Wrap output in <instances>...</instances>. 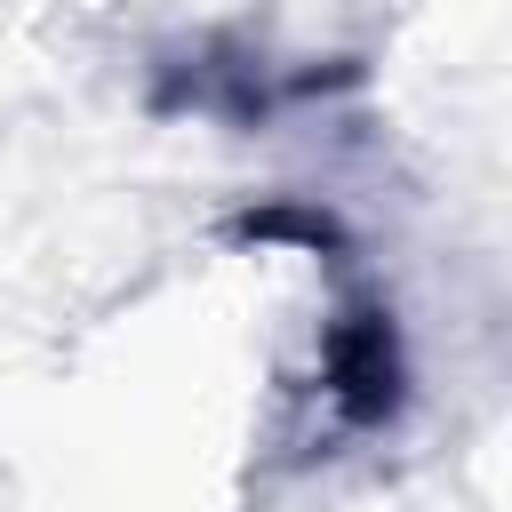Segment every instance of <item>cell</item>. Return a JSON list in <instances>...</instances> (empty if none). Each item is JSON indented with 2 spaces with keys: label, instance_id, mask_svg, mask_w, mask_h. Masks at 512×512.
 <instances>
[{
  "label": "cell",
  "instance_id": "6da1fadb",
  "mask_svg": "<svg viewBox=\"0 0 512 512\" xmlns=\"http://www.w3.org/2000/svg\"><path fill=\"white\" fill-rule=\"evenodd\" d=\"M328 400H336V416H344V424H360V432L392 424V416H400V400H408L400 328H392V312H384L376 296H368V304H352V312L328 328Z\"/></svg>",
  "mask_w": 512,
  "mask_h": 512
}]
</instances>
